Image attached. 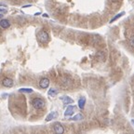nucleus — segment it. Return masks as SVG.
Segmentation results:
<instances>
[{
    "mask_svg": "<svg viewBox=\"0 0 134 134\" xmlns=\"http://www.w3.org/2000/svg\"><path fill=\"white\" fill-rule=\"evenodd\" d=\"M60 99L62 101V103L64 104H73L74 103L73 99H71V98L68 97V96H62V97H61Z\"/></svg>",
    "mask_w": 134,
    "mask_h": 134,
    "instance_id": "obj_9",
    "label": "nucleus"
},
{
    "mask_svg": "<svg viewBox=\"0 0 134 134\" xmlns=\"http://www.w3.org/2000/svg\"><path fill=\"white\" fill-rule=\"evenodd\" d=\"M124 14H125V12H124V11H123V12L118 13V14H116V16H115L114 18H113V19H112V20H111V21H110V22L112 23V22H116V20H117V19H119V18H120V17H122V16L124 15Z\"/></svg>",
    "mask_w": 134,
    "mask_h": 134,
    "instance_id": "obj_12",
    "label": "nucleus"
},
{
    "mask_svg": "<svg viewBox=\"0 0 134 134\" xmlns=\"http://www.w3.org/2000/svg\"><path fill=\"white\" fill-rule=\"evenodd\" d=\"M7 12V10L5 9V8H0V13H2V14H5V13Z\"/></svg>",
    "mask_w": 134,
    "mask_h": 134,
    "instance_id": "obj_16",
    "label": "nucleus"
},
{
    "mask_svg": "<svg viewBox=\"0 0 134 134\" xmlns=\"http://www.w3.org/2000/svg\"><path fill=\"white\" fill-rule=\"evenodd\" d=\"M39 86L41 89H47L49 86V80L47 77H43L42 79L39 81Z\"/></svg>",
    "mask_w": 134,
    "mask_h": 134,
    "instance_id": "obj_5",
    "label": "nucleus"
},
{
    "mask_svg": "<svg viewBox=\"0 0 134 134\" xmlns=\"http://www.w3.org/2000/svg\"><path fill=\"white\" fill-rule=\"evenodd\" d=\"M58 117V113L56 112V111H53V112H50L49 115L47 116V117H46V121L49 122L50 121V120H52V119H55V118H57Z\"/></svg>",
    "mask_w": 134,
    "mask_h": 134,
    "instance_id": "obj_7",
    "label": "nucleus"
},
{
    "mask_svg": "<svg viewBox=\"0 0 134 134\" xmlns=\"http://www.w3.org/2000/svg\"><path fill=\"white\" fill-rule=\"evenodd\" d=\"M0 26H1L2 28H4V29H7V28H8V27L10 26V22H9V21L7 20V19H2V20L0 21Z\"/></svg>",
    "mask_w": 134,
    "mask_h": 134,
    "instance_id": "obj_8",
    "label": "nucleus"
},
{
    "mask_svg": "<svg viewBox=\"0 0 134 134\" xmlns=\"http://www.w3.org/2000/svg\"><path fill=\"white\" fill-rule=\"evenodd\" d=\"M37 38H38L39 42L45 44V43L49 42V36L47 32H45V31H40V32L38 33V35H37Z\"/></svg>",
    "mask_w": 134,
    "mask_h": 134,
    "instance_id": "obj_2",
    "label": "nucleus"
},
{
    "mask_svg": "<svg viewBox=\"0 0 134 134\" xmlns=\"http://www.w3.org/2000/svg\"><path fill=\"white\" fill-rule=\"evenodd\" d=\"M85 104H86V98L81 97L79 100H78V107H79L80 109H84Z\"/></svg>",
    "mask_w": 134,
    "mask_h": 134,
    "instance_id": "obj_10",
    "label": "nucleus"
},
{
    "mask_svg": "<svg viewBox=\"0 0 134 134\" xmlns=\"http://www.w3.org/2000/svg\"><path fill=\"white\" fill-rule=\"evenodd\" d=\"M13 84H14L13 80L11 78H9V77H5L4 79L2 80V85L4 87H6V88H11Z\"/></svg>",
    "mask_w": 134,
    "mask_h": 134,
    "instance_id": "obj_4",
    "label": "nucleus"
},
{
    "mask_svg": "<svg viewBox=\"0 0 134 134\" xmlns=\"http://www.w3.org/2000/svg\"><path fill=\"white\" fill-rule=\"evenodd\" d=\"M53 128H54V131L57 134H62L63 132H64V128H63V127H62V125H61V123H59V122L54 123V125H53Z\"/></svg>",
    "mask_w": 134,
    "mask_h": 134,
    "instance_id": "obj_3",
    "label": "nucleus"
},
{
    "mask_svg": "<svg viewBox=\"0 0 134 134\" xmlns=\"http://www.w3.org/2000/svg\"><path fill=\"white\" fill-rule=\"evenodd\" d=\"M0 36H1V31H0Z\"/></svg>",
    "mask_w": 134,
    "mask_h": 134,
    "instance_id": "obj_21",
    "label": "nucleus"
},
{
    "mask_svg": "<svg viewBox=\"0 0 134 134\" xmlns=\"http://www.w3.org/2000/svg\"><path fill=\"white\" fill-rule=\"evenodd\" d=\"M32 104H33V107H34L35 109L39 110V109L44 108V106H45V102L43 101L42 99H40V98H36V99L33 100Z\"/></svg>",
    "mask_w": 134,
    "mask_h": 134,
    "instance_id": "obj_1",
    "label": "nucleus"
},
{
    "mask_svg": "<svg viewBox=\"0 0 134 134\" xmlns=\"http://www.w3.org/2000/svg\"><path fill=\"white\" fill-rule=\"evenodd\" d=\"M31 5H27V6H23L22 7H30Z\"/></svg>",
    "mask_w": 134,
    "mask_h": 134,
    "instance_id": "obj_19",
    "label": "nucleus"
},
{
    "mask_svg": "<svg viewBox=\"0 0 134 134\" xmlns=\"http://www.w3.org/2000/svg\"><path fill=\"white\" fill-rule=\"evenodd\" d=\"M3 18V15H2V13H1V14H0V19H2Z\"/></svg>",
    "mask_w": 134,
    "mask_h": 134,
    "instance_id": "obj_20",
    "label": "nucleus"
},
{
    "mask_svg": "<svg viewBox=\"0 0 134 134\" xmlns=\"http://www.w3.org/2000/svg\"><path fill=\"white\" fill-rule=\"evenodd\" d=\"M131 124L134 126V119H131Z\"/></svg>",
    "mask_w": 134,
    "mask_h": 134,
    "instance_id": "obj_18",
    "label": "nucleus"
},
{
    "mask_svg": "<svg viewBox=\"0 0 134 134\" xmlns=\"http://www.w3.org/2000/svg\"><path fill=\"white\" fill-rule=\"evenodd\" d=\"M48 94H49V96L50 97H54L56 95H58V90L57 89H50L48 92Z\"/></svg>",
    "mask_w": 134,
    "mask_h": 134,
    "instance_id": "obj_11",
    "label": "nucleus"
},
{
    "mask_svg": "<svg viewBox=\"0 0 134 134\" xmlns=\"http://www.w3.org/2000/svg\"><path fill=\"white\" fill-rule=\"evenodd\" d=\"M129 45L132 48H134V36H132V37L129 38Z\"/></svg>",
    "mask_w": 134,
    "mask_h": 134,
    "instance_id": "obj_15",
    "label": "nucleus"
},
{
    "mask_svg": "<svg viewBox=\"0 0 134 134\" xmlns=\"http://www.w3.org/2000/svg\"><path fill=\"white\" fill-rule=\"evenodd\" d=\"M75 107L74 106H72V105H69L68 107H67L66 111L64 112V116H71L72 115H74V113L75 112Z\"/></svg>",
    "mask_w": 134,
    "mask_h": 134,
    "instance_id": "obj_6",
    "label": "nucleus"
},
{
    "mask_svg": "<svg viewBox=\"0 0 134 134\" xmlns=\"http://www.w3.org/2000/svg\"><path fill=\"white\" fill-rule=\"evenodd\" d=\"M83 118H84V116H82L81 114H77V115H75L74 116L72 117V120H74V121H78V120H82Z\"/></svg>",
    "mask_w": 134,
    "mask_h": 134,
    "instance_id": "obj_13",
    "label": "nucleus"
},
{
    "mask_svg": "<svg viewBox=\"0 0 134 134\" xmlns=\"http://www.w3.org/2000/svg\"><path fill=\"white\" fill-rule=\"evenodd\" d=\"M19 91L22 92V93H32L34 90H33V89H20Z\"/></svg>",
    "mask_w": 134,
    "mask_h": 134,
    "instance_id": "obj_14",
    "label": "nucleus"
},
{
    "mask_svg": "<svg viewBox=\"0 0 134 134\" xmlns=\"http://www.w3.org/2000/svg\"><path fill=\"white\" fill-rule=\"evenodd\" d=\"M43 17H45V18H49V15H48L47 13H45V14H43Z\"/></svg>",
    "mask_w": 134,
    "mask_h": 134,
    "instance_id": "obj_17",
    "label": "nucleus"
}]
</instances>
